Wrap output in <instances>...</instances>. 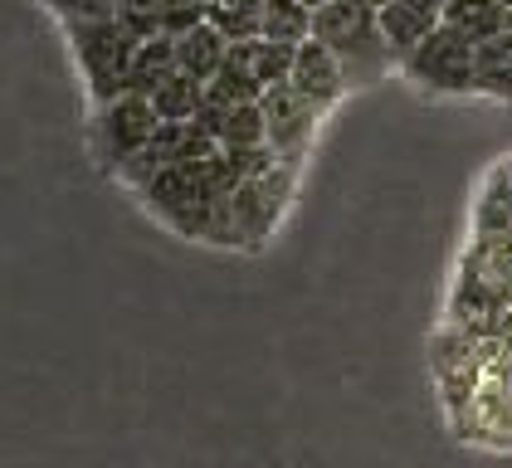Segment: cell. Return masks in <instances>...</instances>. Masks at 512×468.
Here are the masks:
<instances>
[{
	"instance_id": "cell-1",
	"label": "cell",
	"mask_w": 512,
	"mask_h": 468,
	"mask_svg": "<svg viewBox=\"0 0 512 468\" xmlns=\"http://www.w3.org/2000/svg\"><path fill=\"white\" fill-rule=\"evenodd\" d=\"M293 186H298V166L278 161L274 171H264L254 181H239L235 191L176 215L171 230L186 234V239H200V244H220V249H259L278 230V220L293 200Z\"/></svg>"
},
{
	"instance_id": "cell-2",
	"label": "cell",
	"mask_w": 512,
	"mask_h": 468,
	"mask_svg": "<svg viewBox=\"0 0 512 468\" xmlns=\"http://www.w3.org/2000/svg\"><path fill=\"white\" fill-rule=\"evenodd\" d=\"M313 39L332 49V59L342 64L352 88H371L400 69L381 35L376 5H366V0H327L313 15Z\"/></svg>"
},
{
	"instance_id": "cell-3",
	"label": "cell",
	"mask_w": 512,
	"mask_h": 468,
	"mask_svg": "<svg viewBox=\"0 0 512 468\" xmlns=\"http://www.w3.org/2000/svg\"><path fill=\"white\" fill-rule=\"evenodd\" d=\"M64 39H69V54L79 64L93 108L127 93V69H132V54L142 39L127 35L122 20H74V25H64Z\"/></svg>"
},
{
	"instance_id": "cell-4",
	"label": "cell",
	"mask_w": 512,
	"mask_h": 468,
	"mask_svg": "<svg viewBox=\"0 0 512 468\" xmlns=\"http://www.w3.org/2000/svg\"><path fill=\"white\" fill-rule=\"evenodd\" d=\"M235 171H230V161L225 152L215 156H200V161H176V166H161L157 176L137 191V200L157 215L161 225H171L176 215H186V210H196L205 200H215V195L235 191Z\"/></svg>"
},
{
	"instance_id": "cell-5",
	"label": "cell",
	"mask_w": 512,
	"mask_h": 468,
	"mask_svg": "<svg viewBox=\"0 0 512 468\" xmlns=\"http://www.w3.org/2000/svg\"><path fill=\"white\" fill-rule=\"evenodd\" d=\"M395 74L405 78L410 88L430 93V98H478V83H473V44L459 39L449 25H439L420 49H410Z\"/></svg>"
},
{
	"instance_id": "cell-6",
	"label": "cell",
	"mask_w": 512,
	"mask_h": 468,
	"mask_svg": "<svg viewBox=\"0 0 512 468\" xmlns=\"http://www.w3.org/2000/svg\"><path fill=\"white\" fill-rule=\"evenodd\" d=\"M157 127H161V117H157V108H152V98L122 93L113 103H98V108H93V122H88L98 166L118 176L122 166L157 137Z\"/></svg>"
},
{
	"instance_id": "cell-7",
	"label": "cell",
	"mask_w": 512,
	"mask_h": 468,
	"mask_svg": "<svg viewBox=\"0 0 512 468\" xmlns=\"http://www.w3.org/2000/svg\"><path fill=\"white\" fill-rule=\"evenodd\" d=\"M264 108V147L283 161V166H303V156L313 152V137L322 127V113L313 103H303L288 83L283 88H269L259 98Z\"/></svg>"
},
{
	"instance_id": "cell-8",
	"label": "cell",
	"mask_w": 512,
	"mask_h": 468,
	"mask_svg": "<svg viewBox=\"0 0 512 468\" xmlns=\"http://www.w3.org/2000/svg\"><path fill=\"white\" fill-rule=\"evenodd\" d=\"M288 88H293L303 103H313L322 117L352 93V83H347V74H342V64H337V59H332V49H327V44H317V39H308V44H298V49H293Z\"/></svg>"
},
{
	"instance_id": "cell-9",
	"label": "cell",
	"mask_w": 512,
	"mask_h": 468,
	"mask_svg": "<svg viewBox=\"0 0 512 468\" xmlns=\"http://www.w3.org/2000/svg\"><path fill=\"white\" fill-rule=\"evenodd\" d=\"M439 5L434 0H395V5H386V10H376V20H381V35H386V44H391L395 64L410 54V49H420L425 39L439 30Z\"/></svg>"
},
{
	"instance_id": "cell-10",
	"label": "cell",
	"mask_w": 512,
	"mask_h": 468,
	"mask_svg": "<svg viewBox=\"0 0 512 468\" xmlns=\"http://www.w3.org/2000/svg\"><path fill=\"white\" fill-rule=\"evenodd\" d=\"M439 25H449L454 35L469 39L473 49H478V44H488V39L508 35V10H503L498 0H449L444 15H439Z\"/></svg>"
},
{
	"instance_id": "cell-11",
	"label": "cell",
	"mask_w": 512,
	"mask_h": 468,
	"mask_svg": "<svg viewBox=\"0 0 512 468\" xmlns=\"http://www.w3.org/2000/svg\"><path fill=\"white\" fill-rule=\"evenodd\" d=\"M473 83H478V98L512 103V35H498L473 49Z\"/></svg>"
},
{
	"instance_id": "cell-12",
	"label": "cell",
	"mask_w": 512,
	"mask_h": 468,
	"mask_svg": "<svg viewBox=\"0 0 512 468\" xmlns=\"http://www.w3.org/2000/svg\"><path fill=\"white\" fill-rule=\"evenodd\" d=\"M176 74V39H142L137 54H132V69H127V93L137 98H152L166 78Z\"/></svg>"
},
{
	"instance_id": "cell-13",
	"label": "cell",
	"mask_w": 512,
	"mask_h": 468,
	"mask_svg": "<svg viewBox=\"0 0 512 468\" xmlns=\"http://www.w3.org/2000/svg\"><path fill=\"white\" fill-rule=\"evenodd\" d=\"M225 54H230V39H220L210 25H196V30L176 35V69L200 78V83H210V78L220 74Z\"/></svg>"
},
{
	"instance_id": "cell-14",
	"label": "cell",
	"mask_w": 512,
	"mask_h": 468,
	"mask_svg": "<svg viewBox=\"0 0 512 468\" xmlns=\"http://www.w3.org/2000/svg\"><path fill=\"white\" fill-rule=\"evenodd\" d=\"M473 225L478 239H512V171L498 166L488 176V186L478 195V210H473Z\"/></svg>"
},
{
	"instance_id": "cell-15",
	"label": "cell",
	"mask_w": 512,
	"mask_h": 468,
	"mask_svg": "<svg viewBox=\"0 0 512 468\" xmlns=\"http://www.w3.org/2000/svg\"><path fill=\"white\" fill-rule=\"evenodd\" d=\"M259 39H274L283 49H298L313 39V10L303 0H264L259 15Z\"/></svg>"
},
{
	"instance_id": "cell-16",
	"label": "cell",
	"mask_w": 512,
	"mask_h": 468,
	"mask_svg": "<svg viewBox=\"0 0 512 468\" xmlns=\"http://www.w3.org/2000/svg\"><path fill=\"white\" fill-rule=\"evenodd\" d=\"M259 15H264V0H210L205 5V25L230 44L259 39Z\"/></svg>"
},
{
	"instance_id": "cell-17",
	"label": "cell",
	"mask_w": 512,
	"mask_h": 468,
	"mask_svg": "<svg viewBox=\"0 0 512 468\" xmlns=\"http://www.w3.org/2000/svg\"><path fill=\"white\" fill-rule=\"evenodd\" d=\"M200 103H205V83L191 74H181V69L152 93V108H157L161 122H196Z\"/></svg>"
},
{
	"instance_id": "cell-18",
	"label": "cell",
	"mask_w": 512,
	"mask_h": 468,
	"mask_svg": "<svg viewBox=\"0 0 512 468\" xmlns=\"http://www.w3.org/2000/svg\"><path fill=\"white\" fill-rule=\"evenodd\" d=\"M235 49H239V59L249 64V74L259 78V88H264V93L288 83L293 49H283V44H274V39H244V44H235Z\"/></svg>"
},
{
	"instance_id": "cell-19",
	"label": "cell",
	"mask_w": 512,
	"mask_h": 468,
	"mask_svg": "<svg viewBox=\"0 0 512 468\" xmlns=\"http://www.w3.org/2000/svg\"><path fill=\"white\" fill-rule=\"evenodd\" d=\"M40 5L59 25H74V20H118V10H122V0H40Z\"/></svg>"
},
{
	"instance_id": "cell-20",
	"label": "cell",
	"mask_w": 512,
	"mask_h": 468,
	"mask_svg": "<svg viewBox=\"0 0 512 468\" xmlns=\"http://www.w3.org/2000/svg\"><path fill=\"white\" fill-rule=\"evenodd\" d=\"M205 5L210 0H161V35L176 39L186 30H196V25H205Z\"/></svg>"
},
{
	"instance_id": "cell-21",
	"label": "cell",
	"mask_w": 512,
	"mask_h": 468,
	"mask_svg": "<svg viewBox=\"0 0 512 468\" xmlns=\"http://www.w3.org/2000/svg\"><path fill=\"white\" fill-rule=\"evenodd\" d=\"M118 20L127 25L132 39H157L161 35V0H122Z\"/></svg>"
},
{
	"instance_id": "cell-22",
	"label": "cell",
	"mask_w": 512,
	"mask_h": 468,
	"mask_svg": "<svg viewBox=\"0 0 512 468\" xmlns=\"http://www.w3.org/2000/svg\"><path fill=\"white\" fill-rule=\"evenodd\" d=\"M303 5H308V10H313V15H317V10H322V5H327V0H303Z\"/></svg>"
},
{
	"instance_id": "cell-23",
	"label": "cell",
	"mask_w": 512,
	"mask_h": 468,
	"mask_svg": "<svg viewBox=\"0 0 512 468\" xmlns=\"http://www.w3.org/2000/svg\"><path fill=\"white\" fill-rule=\"evenodd\" d=\"M366 5H376V10H386V5H395V0H366Z\"/></svg>"
},
{
	"instance_id": "cell-24",
	"label": "cell",
	"mask_w": 512,
	"mask_h": 468,
	"mask_svg": "<svg viewBox=\"0 0 512 468\" xmlns=\"http://www.w3.org/2000/svg\"><path fill=\"white\" fill-rule=\"evenodd\" d=\"M498 5H503V10H512V0H498Z\"/></svg>"
},
{
	"instance_id": "cell-25",
	"label": "cell",
	"mask_w": 512,
	"mask_h": 468,
	"mask_svg": "<svg viewBox=\"0 0 512 468\" xmlns=\"http://www.w3.org/2000/svg\"><path fill=\"white\" fill-rule=\"evenodd\" d=\"M434 5H439V10H444V5H449V0H434Z\"/></svg>"
},
{
	"instance_id": "cell-26",
	"label": "cell",
	"mask_w": 512,
	"mask_h": 468,
	"mask_svg": "<svg viewBox=\"0 0 512 468\" xmlns=\"http://www.w3.org/2000/svg\"><path fill=\"white\" fill-rule=\"evenodd\" d=\"M508 35H512V10H508Z\"/></svg>"
}]
</instances>
